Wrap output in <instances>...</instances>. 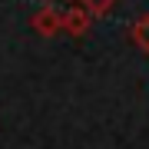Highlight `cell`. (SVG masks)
Returning a JSON list of instances; mask_svg holds the SVG:
<instances>
[{"instance_id": "obj_2", "label": "cell", "mask_w": 149, "mask_h": 149, "mask_svg": "<svg viewBox=\"0 0 149 149\" xmlns=\"http://www.w3.org/2000/svg\"><path fill=\"white\" fill-rule=\"evenodd\" d=\"M30 27L40 33V37H56L60 30H63V20H60V10L53 3H43L37 13L30 17Z\"/></svg>"}, {"instance_id": "obj_1", "label": "cell", "mask_w": 149, "mask_h": 149, "mask_svg": "<svg viewBox=\"0 0 149 149\" xmlns=\"http://www.w3.org/2000/svg\"><path fill=\"white\" fill-rule=\"evenodd\" d=\"M60 20H63V33H70V37H83V33L90 30L93 13L76 0V3H66V10H60Z\"/></svg>"}, {"instance_id": "obj_6", "label": "cell", "mask_w": 149, "mask_h": 149, "mask_svg": "<svg viewBox=\"0 0 149 149\" xmlns=\"http://www.w3.org/2000/svg\"><path fill=\"white\" fill-rule=\"evenodd\" d=\"M47 3H50V0H47Z\"/></svg>"}, {"instance_id": "obj_5", "label": "cell", "mask_w": 149, "mask_h": 149, "mask_svg": "<svg viewBox=\"0 0 149 149\" xmlns=\"http://www.w3.org/2000/svg\"><path fill=\"white\" fill-rule=\"evenodd\" d=\"M70 3H76V0H70Z\"/></svg>"}, {"instance_id": "obj_4", "label": "cell", "mask_w": 149, "mask_h": 149, "mask_svg": "<svg viewBox=\"0 0 149 149\" xmlns=\"http://www.w3.org/2000/svg\"><path fill=\"white\" fill-rule=\"evenodd\" d=\"M80 3H83L93 17H103V13H109L113 7H116V0H80Z\"/></svg>"}, {"instance_id": "obj_3", "label": "cell", "mask_w": 149, "mask_h": 149, "mask_svg": "<svg viewBox=\"0 0 149 149\" xmlns=\"http://www.w3.org/2000/svg\"><path fill=\"white\" fill-rule=\"evenodd\" d=\"M129 40L136 43L143 53H149V13H143L139 20L133 23V30H129Z\"/></svg>"}]
</instances>
